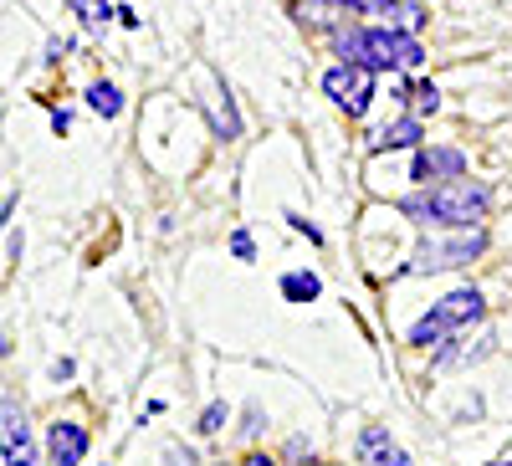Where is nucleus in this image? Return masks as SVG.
Returning <instances> with one entry per match:
<instances>
[{
    "label": "nucleus",
    "mask_w": 512,
    "mask_h": 466,
    "mask_svg": "<svg viewBox=\"0 0 512 466\" xmlns=\"http://www.w3.org/2000/svg\"><path fill=\"white\" fill-rule=\"evenodd\" d=\"M400 210L410 221L420 226H441V231H472L487 221V210H492V190L482 180H441V185H425L420 195L400 200Z\"/></svg>",
    "instance_id": "1"
},
{
    "label": "nucleus",
    "mask_w": 512,
    "mask_h": 466,
    "mask_svg": "<svg viewBox=\"0 0 512 466\" xmlns=\"http://www.w3.org/2000/svg\"><path fill=\"white\" fill-rule=\"evenodd\" d=\"M333 57L374 72H410L425 62V47L415 31L400 26H333Z\"/></svg>",
    "instance_id": "2"
},
{
    "label": "nucleus",
    "mask_w": 512,
    "mask_h": 466,
    "mask_svg": "<svg viewBox=\"0 0 512 466\" xmlns=\"http://www.w3.org/2000/svg\"><path fill=\"white\" fill-rule=\"evenodd\" d=\"M482 313H487L482 292L477 287H456V292H446V298L410 328V344L415 349H441V344H451L461 328H472Z\"/></svg>",
    "instance_id": "3"
},
{
    "label": "nucleus",
    "mask_w": 512,
    "mask_h": 466,
    "mask_svg": "<svg viewBox=\"0 0 512 466\" xmlns=\"http://www.w3.org/2000/svg\"><path fill=\"white\" fill-rule=\"evenodd\" d=\"M0 456H6V466H52L47 451L36 446L26 405L21 400H6V395H0Z\"/></svg>",
    "instance_id": "4"
},
{
    "label": "nucleus",
    "mask_w": 512,
    "mask_h": 466,
    "mask_svg": "<svg viewBox=\"0 0 512 466\" xmlns=\"http://www.w3.org/2000/svg\"><path fill=\"white\" fill-rule=\"evenodd\" d=\"M487 251V231L472 226V231H456L446 241H420L415 251V272H451V267H472Z\"/></svg>",
    "instance_id": "5"
},
{
    "label": "nucleus",
    "mask_w": 512,
    "mask_h": 466,
    "mask_svg": "<svg viewBox=\"0 0 512 466\" xmlns=\"http://www.w3.org/2000/svg\"><path fill=\"white\" fill-rule=\"evenodd\" d=\"M323 93L344 108L349 118H364L369 103H374V67H359V62H338L323 72Z\"/></svg>",
    "instance_id": "6"
},
{
    "label": "nucleus",
    "mask_w": 512,
    "mask_h": 466,
    "mask_svg": "<svg viewBox=\"0 0 512 466\" xmlns=\"http://www.w3.org/2000/svg\"><path fill=\"white\" fill-rule=\"evenodd\" d=\"M88 446H93V436L82 420H52L47 426V461L52 466H82L88 461Z\"/></svg>",
    "instance_id": "7"
},
{
    "label": "nucleus",
    "mask_w": 512,
    "mask_h": 466,
    "mask_svg": "<svg viewBox=\"0 0 512 466\" xmlns=\"http://www.w3.org/2000/svg\"><path fill=\"white\" fill-rule=\"evenodd\" d=\"M456 175H466L461 149H425V144L415 149V175H410L415 185H431V180L441 185V180H456Z\"/></svg>",
    "instance_id": "8"
},
{
    "label": "nucleus",
    "mask_w": 512,
    "mask_h": 466,
    "mask_svg": "<svg viewBox=\"0 0 512 466\" xmlns=\"http://www.w3.org/2000/svg\"><path fill=\"white\" fill-rule=\"evenodd\" d=\"M359 456H364L369 466H410V456L390 441V431H384V426H364V436H359Z\"/></svg>",
    "instance_id": "9"
},
{
    "label": "nucleus",
    "mask_w": 512,
    "mask_h": 466,
    "mask_svg": "<svg viewBox=\"0 0 512 466\" xmlns=\"http://www.w3.org/2000/svg\"><path fill=\"white\" fill-rule=\"evenodd\" d=\"M420 134H425V123L410 113V118H400V123H384V129L369 139V149H374V154H384V149H420Z\"/></svg>",
    "instance_id": "10"
},
{
    "label": "nucleus",
    "mask_w": 512,
    "mask_h": 466,
    "mask_svg": "<svg viewBox=\"0 0 512 466\" xmlns=\"http://www.w3.org/2000/svg\"><path fill=\"white\" fill-rule=\"evenodd\" d=\"M318 292H323V282H318L313 272H287V277H282V298H287V303H313Z\"/></svg>",
    "instance_id": "11"
},
{
    "label": "nucleus",
    "mask_w": 512,
    "mask_h": 466,
    "mask_svg": "<svg viewBox=\"0 0 512 466\" xmlns=\"http://www.w3.org/2000/svg\"><path fill=\"white\" fill-rule=\"evenodd\" d=\"M88 108L103 113V118H118L123 113V93L113 88V82H93V88H88Z\"/></svg>",
    "instance_id": "12"
},
{
    "label": "nucleus",
    "mask_w": 512,
    "mask_h": 466,
    "mask_svg": "<svg viewBox=\"0 0 512 466\" xmlns=\"http://www.w3.org/2000/svg\"><path fill=\"white\" fill-rule=\"evenodd\" d=\"M72 16H82L88 31H103L108 16H118V6H108V0H72Z\"/></svg>",
    "instance_id": "13"
},
{
    "label": "nucleus",
    "mask_w": 512,
    "mask_h": 466,
    "mask_svg": "<svg viewBox=\"0 0 512 466\" xmlns=\"http://www.w3.org/2000/svg\"><path fill=\"white\" fill-rule=\"evenodd\" d=\"M405 98L415 103V118H425V113L441 108V88H436V82H415V88H405Z\"/></svg>",
    "instance_id": "14"
},
{
    "label": "nucleus",
    "mask_w": 512,
    "mask_h": 466,
    "mask_svg": "<svg viewBox=\"0 0 512 466\" xmlns=\"http://www.w3.org/2000/svg\"><path fill=\"white\" fill-rule=\"evenodd\" d=\"M226 426V405L216 400V405H205V415H200V436H216Z\"/></svg>",
    "instance_id": "15"
},
{
    "label": "nucleus",
    "mask_w": 512,
    "mask_h": 466,
    "mask_svg": "<svg viewBox=\"0 0 512 466\" xmlns=\"http://www.w3.org/2000/svg\"><path fill=\"white\" fill-rule=\"evenodd\" d=\"M231 251H236L241 262H251V251H256V246H251V231H231Z\"/></svg>",
    "instance_id": "16"
},
{
    "label": "nucleus",
    "mask_w": 512,
    "mask_h": 466,
    "mask_svg": "<svg viewBox=\"0 0 512 466\" xmlns=\"http://www.w3.org/2000/svg\"><path fill=\"white\" fill-rule=\"evenodd\" d=\"M287 221H292V231H303V236H308V241H323V231H318V226H308V221H303V216H287Z\"/></svg>",
    "instance_id": "17"
},
{
    "label": "nucleus",
    "mask_w": 512,
    "mask_h": 466,
    "mask_svg": "<svg viewBox=\"0 0 512 466\" xmlns=\"http://www.w3.org/2000/svg\"><path fill=\"white\" fill-rule=\"evenodd\" d=\"M164 456H169V466H195V456H190V451H180V446H169Z\"/></svg>",
    "instance_id": "18"
},
{
    "label": "nucleus",
    "mask_w": 512,
    "mask_h": 466,
    "mask_svg": "<svg viewBox=\"0 0 512 466\" xmlns=\"http://www.w3.org/2000/svg\"><path fill=\"white\" fill-rule=\"evenodd\" d=\"M52 129H57V134H67V129H72V113H67V108H57V113H52Z\"/></svg>",
    "instance_id": "19"
},
{
    "label": "nucleus",
    "mask_w": 512,
    "mask_h": 466,
    "mask_svg": "<svg viewBox=\"0 0 512 466\" xmlns=\"http://www.w3.org/2000/svg\"><path fill=\"white\" fill-rule=\"evenodd\" d=\"M241 466H277V461H272V456H262V451H251V456H246Z\"/></svg>",
    "instance_id": "20"
},
{
    "label": "nucleus",
    "mask_w": 512,
    "mask_h": 466,
    "mask_svg": "<svg viewBox=\"0 0 512 466\" xmlns=\"http://www.w3.org/2000/svg\"><path fill=\"white\" fill-rule=\"evenodd\" d=\"M487 466H512V446H507V451H502L497 461H487Z\"/></svg>",
    "instance_id": "21"
},
{
    "label": "nucleus",
    "mask_w": 512,
    "mask_h": 466,
    "mask_svg": "<svg viewBox=\"0 0 512 466\" xmlns=\"http://www.w3.org/2000/svg\"><path fill=\"white\" fill-rule=\"evenodd\" d=\"M313 466H333V461H313Z\"/></svg>",
    "instance_id": "22"
}]
</instances>
